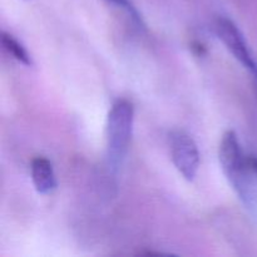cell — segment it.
<instances>
[{
  "mask_svg": "<svg viewBox=\"0 0 257 257\" xmlns=\"http://www.w3.org/2000/svg\"><path fill=\"white\" fill-rule=\"evenodd\" d=\"M221 167L238 197L247 206L255 203V191L251 180L252 167L250 161L246 160L241 150L237 135L233 131H227L222 136L218 150Z\"/></svg>",
  "mask_w": 257,
  "mask_h": 257,
  "instance_id": "obj_1",
  "label": "cell"
},
{
  "mask_svg": "<svg viewBox=\"0 0 257 257\" xmlns=\"http://www.w3.org/2000/svg\"><path fill=\"white\" fill-rule=\"evenodd\" d=\"M135 107L127 99L113 103L107 118V157L112 170H118L132 138Z\"/></svg>",
  "mask_w": 257,
  "mask_h": 257,
  "instance_id": "obj_2",
  "label": "cell"
},
{
  "mask_svg": "<svg viewBox=\"0 0 257 257\" xmlns=\"http://www.w3.org/2000/svg\"><path fill=\"white\" fill-rule=\"evenodd\" d=\"M215 32L228 52L250 72L257 90V60L237 25L228 18L220 17L215 22Z\"/></svg>",
  "mask_w": 257,
  "mask_h": 257,
  "instance_id": "obj_3",
  "label": "cell"
},
{
  "mask_svg": "<svg viewBox=\"0 0 257 257\" xmlns=\"http://www.w3.org/2000/svg\"><path fill=\"white\" fill-rule=\"evenodd\" d=\"M170 150L178 172L187 181L195 180L200 167V152L193 138L183 131H173L170 135Z\"/></svg>",
  "mask_w": 257,
  "mask_h": 257,
  "instance_id": "obj_4",
  "label": "cell"
},
{
  "mask_svg": "<svg viewBox=\"0 0 257 257\" xmlns=\"http://www.w3.org/2000/svg\"><path fill=\"white\" fill-rule=\"evenodd\" d=\"M32 181L35 190L40 195H48L57 187V178L49 160L45 157H37L32 161Z\"/></svg>",
  "mask_w": 257,
  "mask_h": 257,
  "instance_id": "obj_5",
  "label": "cell"
},
{
  "mask_svg": "<svg viewBox=\"0 0 257 257\" xmlns=\"http://www.w3.org/2000/svg\"><path fill=\"white\" fill-rule=\"evenodd\" d=\"M2 45L4 47V49L12 55L13 58L20 62L22 64L27 65V67H32L33 60L30 54L28 53V50L15 39L13 35L8 34V33H2Z\"/></svg>",
  "mask_w": 257,
  "mask_h": 257,
  "instance_id": "obj_6",
  "label": "cell"
},
{
  "mask_svg": "<svg viewBox=\"0 0 257 257\" xmlns=\"http://www.w3.org/2000/svg\"><path fill=\"white\" fill-rule=\"evenodd\" d=\"M107 2L112 3V4L117 5V7L119 8H123V9H124L131 17H132V19L135 20V22H137L138 24H142V18H141L140 13L137 12V9L133 7L131 0H107Z\"/></svg>",
  "mask_w": 257,
  "mask_h": 257,
  "instance_id": "obj_7",
  "label": "cell"
},
{
  "mask_svg": "<svg viewBox=\"0 0 257 257\" xmlns=\"http://www.w3.org/2000/svg\"><path fill=\"white\" fill-rule=\"evenodd\" d=\"M248 161H250V165H251V167H252L253 172L257 173V158L252 157V158H250Z\"/></svg>",
  "mask_w": 257,
  "mask_h": 257,
  "instance_id": "obj_8",
  "label": "cell"
}]
</instances>
